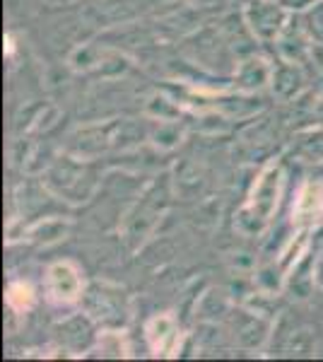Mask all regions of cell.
<instances>
[{"label":"cell","instance_id":"4","mask_svg":"<svg viewBox=\"0 0 323 362\" xmlns=\"http://www.w3.org/2000/svg\"><path fill=\"white\" fill-rule=\"evenodd\" d=\"M280 5H287V8H302V5H309L311 0H278Z\"/></svg>","mask_w":323,"mask_h":362},{"label":"cell","instance_id":"1","mask_svg":"<svg viewBox=\"0 0 323 362\" xmlns=\"http://www.w3.org/2000/svg\"><path fill=\"white\" fill-rule=\"evenodd\" d=\"M46 288H49V297L54 302L68 305L75 302L82 290L80 273L75 271V266L70 264H56L49 268V276H46Z\"/></svg>","mask_w":323,"mask_h":362},{"label":"cell","instance_id":"2","mask_svg":"<svg viewBox=\"0 0 323 362\" xmlns=\"http://www.w3.org/2000/svg\"><path fill=\"white\" fill-rule=\"evenodd\" d=\"M249 20H251V27H254V32L258 37L273 39L275 34L280 32V27H283L285 15H283V10H280V5L258 0V3H251Z\"/></svg>","mask_w":323,"mask_h":362},{"label":"cell","instance_id":"3","mask_svg":"<svg viewBox=\"0 0 323 362\" xmlns=\"http://www.w3.org/2000/svg\"><path fill=\"white\" fill-rule=\"evenodd\" d=\"M307 22L316 37H323V3L316 5V8L307 15Z\"/></svg>","mask_w":323,"mask_h":362}]
</instances>
